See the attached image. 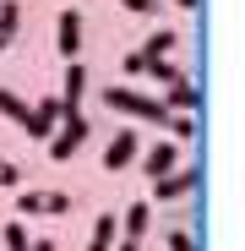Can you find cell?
<instances>
[{
    "instance_id": "cell-11",
    "label": "cell",
    "mask_w": 245,
    "mask_h": 251,
    "mask_svg": "<svg viewBox=\"0 0 245 251\" xmlns=\"http://www.w3.org/2000/svg\"><path fill=\"white\" fill-rule=\"evenodd\" d=\"M114 235H120V213H114V207H104V213L93 219V240H88V251H114Z\"/></svg>"
},
{
    "instance_id": "cell-17",
    "label": "cell",
    "mask_w": 245,
    "mask_h": 251,
    "mask_svg": "<svg viewBox=\"0 0 245 251\" xmlns=\"http://www.w3.org/2000/svg\"><path fill=\"white\" fill-rule=\"evenodd\" d=\"M0 240H6V251H27V246H33V235H27V224H22V219H11L6 229H0Z\"/></svg>"
},
{
    "instance_id": "cell-12",
    "label": "cell",
    "mask_w": 245,
    "mask_h": 251,
    "mask_svg": "<svg viewBox=\"0 0 245 251\" xmlns=\"http://www.w3.org/2000/svg\"><path fill=\"white\" fill-rule=\"evenodd\" d=\"M120 229H126V240H142L153 229V202H131L126 213H120Z\"/></svg>"
},
{
    "instance_id": "cell-14",
    "label": "cell",
    "mask_w": 245,
    "mask_h": 251,
    "mask_svg": "<svg viewBox=\"0 0 245 251\" xmlns=\"http://www.w3.org/2000/svg\"><path fill=\"white\" fill-rule=\"evenodd\" d=\"M180 44V33L175 27H158V33H147V44H142V60H169V50Z\"/></svg>"
},
{
    "instance_id": "cell-22",
    "label": "cell",
    "mask_w": 245,
    "mask_h": 251,
    "mask_svg": "<svg viewBox=\"0 0 245 251\" xmlns=\"http://www.w3.org/2000/svg\"><path fill=\"white\" fill-rule=\"evenodd\" d=\"M22 180V170H17V164H6V158H0V186H17Z\"/></svg>"
},
{
    "instance_id": "cell-1",
    "label": "cell",
    "mask_w": 245,
    "mask_h": 251,
    "mask_svg": "<svg viewBox=\"0 0 245 251\" xmlns=\"http://www.w3.org/2000/svg\"><path fill=\"white\" fill-rule=\"evenodd\" d=\"M104 104H109V109H120V115H136V120H147V126H163V120H169L163 99H153V93L131 88V82H109V88H104Z\"/></svg>"
},
{
    "instance_id": "cell-3",
    "label": "cell",
    "mask_w": 245,
    "mask_h": 251,
    "mask_svg": "<svg viewBox=\"0 0 245 251\" xmlns=\"http://www.w3.org/2000/svg\"><path fill=\"white\" fill-rule=\"evenodd\" d=\"M71 213V191H22L17 197V219H60Z\"/></svg>"
},
{
    "instance_id": "cell-16",
    "label": "cell",
    "mask_w": 245,
    "mask_h": 251,
    "mask_svg": "<svg viewBox=\"0 0 245 251\" xmlns=\"http://www.w3.org/2000/svg\"><path fill=\"white\" fill-rule=\"evenodd\" d=\"M142 76H153V82H158V88H169V82H180L185 71H180L175 60H147V66H142Z\"/></svg>"
},
{
    "instance_id": "cell-9",
    "label": "cell",
    "mask_w": 245,
    "mask_h": 251,
    "mask_svg": "<svg viewBox=\"0 0 245 251\" xmlns=\"http://www.w3.org/2000/svg\"><path fill=\"white\" fill-rule=\"evenodd\" d=\"M82 27H88V22H82V11H71V6L55 17V44H60L66 60H76V50H82Z\"/></svg>"
},
{
    "instance_id": "cell-19",
    "label": "cell",
    "mask_w": 245,
    "mask_h": 251,
    "mask_svg": "<svg viewBox=\"0 0 245 251\" xmlns=\"http://www.w3.org/2000/svg\"><path fill=\"white\" fill-rule=\"evenodd\" d=\"M131 17H158V0H120Z\"/></svg>"
},
{
    "instance_id": "cell-20",
    "label": "cell",
    "mask_w": 245,
    "mask_h": 251,
    "mask_svg": "<svg viewBox=\"0 0 245 251\" xmlns=\"http://www.w3.org/2000/svg\"><path fill=\"white\" fill-rule=\"evenodd\" d=\"M142 66H147V60H142V50H131L126 60H120V71H126V76H142Z\"/></svg>"
},
{
    "instance_id": "cell-18",
    "label": "cell",
    "mask_w": 245,
    "mask_h": 251,
    "mask_svg": "<svg viewBox=\"0 0 245 251\" xmlns=\"http://www.w3.org/2000/svg\"><path fill=\"white\" fill-rule=\"evenodd\" d=\"M163 126H169V142H191L196 137V115H169Z\"/></svg>"
},
{
    "instance_id": "cell-15",
    "label": "cell",
    "mask_w": 245,
    "mask_h": 251,
    "mask_svg": "<svg viewBox=\"0 0 245 251\" xmlns=\"http://www.w3.org/2000/svg\"><path fill=\"white\" fill-rule=\"evenodd\" d=\"M0 115H6L11 126H27V115H33V104H27V99H17L11 88H0Z\"/></svg>"
},
{
    "instance_id": "cell-23",
    "label": "cell",
    "mask_w": 245,
    "mask_h": 251,
    "mask_svg": "<svg viewBox=\"0 0 245 251\" xmlns=\"http://www.w3.org/2000/svg\"><path fill=\"white\" fill-rule=\"evenodd\" d=\"M27 251H55V240H33V246H27Z\"/></svg>"
},
{
    "instance_id": "cell-6",
    "label": "cell",
    "mask_w": 245,
    "mask_h": 251,
    "mask_svg": "<svg viewBox=\"0 0 245 251\" xmlns=\"http://www.w3.org/2000/svg\"><path fill=\"white\" fill-rule=\"evenodd\" d=\"M169 170H180V142H153V148H142V175H147V180H163Z\"/></svg>"
},
{
    "instance_id": "cell-8",
    "label": "cell",
    "mask_w": 245,
    "mask_h": 251,
    "mask_svg": "<svg viewBox=\"0 0 245 251\" xmlns=\"http://www.w3.org/2000/svg\"><path fill=\"white\" fill-rule=\"evenodd\" d=\"M163 109H169V115H196L201 109V88H196L191 76L169 82V88H163Z\"/></svg>"
},
{
    "instance_id": "cell-13",
    "label": "cell",
    "mask_w": 245,
    "mask_h": 251,
    "mask_svg": "<svg viewBox=\"0 0 245 251\" xmlns=\"http://www.w3.org/2000/svg\"><path fill=\"white\" fill-rule=\"evenodd\" d=\"M17 33H22V6L17 0H0V50H11Z\"/></svg>"
},
{
    "instance_id": "cell-24",
    "label": "cell",
    "mask_w": 245,
    "mask_h": 251,
    "mask_svg": "<svg viewBox=\"0 0 245 251\" xmlns=\"http://www.w3.org/2000/svg\"><path fill=\"white\" fill-rule=\"evenodd\" d=\"M175 6H180V11H196V6H201V0H175Z\"/></svg>"
},
{
    "instance_id": "cell-5",
    "label": "cell",
    "mask_w": 245,
    "mask_h": 251,
    "mask_svg": "<svg viewBox=\"0 0 245 251\" xmlns=\"http://www.w3.org/2000/svg\"><path fill=\"white\" fill-rule=\"evenodd\" d=\"M136 153H142V137L131 131V126H120V131L109 137V148H104V170H109V175H114V170H126Z\"/></svg>"
},
{
    "instance_id": "cell-10",
    "label": "cell",
    "mask_w": 245,
    "mask_h": 251,
    "mask_svg": "<svg viewBox=\"0 0 245 251\" xmlns=\"http://www.w3.org/2000/svg\"><path fill=\"white\" fill-rule=\"evenodd\" d=\"M60 120H66V115H60V99H38V104H33V115H27V126H22V131H27V137H44V142H49Z\"/></svg>"
},
{
    "instance_id": "cell-2",
    "label": "cell",
    "mask_w": 245,
    "mask_h": 251,
    "mask_svg": "<svg viewBox=\"0 0 245 251\" xmlns=\"http://www.w3.org/2000/svg\"><path fill=\"white\" fill-rule=\"evenodd\" d=\"M88 131H93V120L82 115V109H76V115H66V120L55 126V137H49V158H55V164H71V153L88 142Z\"/></svg>"
},
{
    "instance_id": "cell-21",
    "label": "cell",
    "mask_w": 245,
    "mask_h": 251,
    "mask_svg": "<svg viewBox=\"0 0 245 251\" xmlns=\"http://www.w3.org/2000/svg\"><path fill=\"white\" fill-rule=\"evenodd\" d=\"M169 251H196V240H191L185 229H175V235H169Z\"/></svg>"
},
{
    "instance_id": "cell-7",
    "label": "cell",
    "mask_w": 245,
    "mask_h": 251,
    "mask_svg": "<svg viewBox=\"0 0 245 251\" xmlns=\"http://www.w3.org/2000/svg\"><path fill=\"white\" fill-rule=\"evenodd\" d=\"M60 115H76L82 109V99H88V71H82L76 60H66V82H60Z\"/></svg>"
},
{
    "instance_id": "cell-4",
    "label": "cell",
    "mask_w": 245,
    "mask_h": 251,
    "mask_svg": "<svg viewBox=\"0 0 245 251\" xmlns=\"http://www.w3.org/2000/svg\"><path fill=\"white\" fill-rule=\"evenodd\" d=\"M201 191V170H169L163 180H153V202H180V197H196Z\"/></svg>"
}]
</instances>
